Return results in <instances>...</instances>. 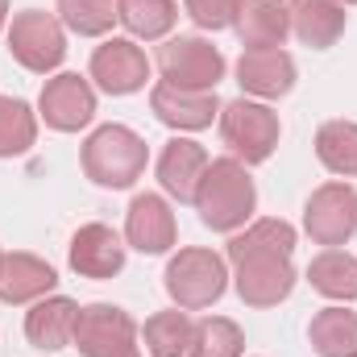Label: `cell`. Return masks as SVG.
<instances>
[{
    "label": "cell",
    "mask_w": 357,
    "mask_h": 357,
    "mask_svg": "<svg viewBox=\"0 0 357 357\" xmlns=\"http://www.w3.org/2000/svg\"><path fill=\"white\" fill-rule=\"evenodd\" d=\"M254 208H258V187L245 171V162H237L233 154L229 158H212L208 171L199 178V191H195V212L199 220L212 229V233H237L254 220Z\"/></svg>",
    "instance_id": "cell-1"
},
{
    "label": "cell",
    "mask_w": 357,
    "mask_h": 357,
    "mask_svg": "<svg viewBox=\"0 0 357 357\" xmlns=\"http://www.w3.org/2000/svg\"><path fill=\"white\" fill-rule=\"evenodd\" d=\"M84 175L96 187H108V191H125L133 187L137 178L146 175V162H150V146L142 133H133L129 125H100L84 142Z\"/></svg>",
    "instance_id": "cell-2"
},
{
    "label": "cell",
    "mask_w": 357,
    "mask_h": 357,
    "mask_svg": "<svg viewBox=\"0 0 357 357\" xmlns=\"http://www.w3.org/2000/svg\"><path fill=\"white\" fill-rule=\"evenodd\" d=\"M216 121H220L225 146H229L233 158L245 162V167L266 162L270 154L278 150L282 121H278V112L270 108L266 100H250V96L229 100V104H220V116H216Z\"/></svg>",
    "instance_id": "cell-3"
},
{
    "label": "cell",
    "mask_w": 357,
    "mask_h": 357,
    "mask_svg": "<svg viewBox=\"0 0 357 357\" xmlns=\"http://www.w3.org/2000/svg\"><path fill=\"white\" fill-rule=\"evenodd\" d=\"M167 295L175 299V307L183 312H204L212 303H220V295L229 291V266L220 254L204 250V245H187L167 262L162 274Z\"/></svg>",
    "instance_id": "cell-4"
},
{
    "label": "cell",
    "mask_w": 357,
    "mask_h": 357,
    "mask_svg": "<svg viewBox=\"0 0 357 357\" xmlns=\"http://www.w3.org/2000/svg\"><path fill=\"white\" fill-rule=\"evenodd\" d=\"M8 54L33 75L59 71L63 59H67V29H63V21L54 13H46V8L17 13L13 25H8Z\"/></svg>",
    "instance_id": "cell-5"
},
{
    "label": "cell",
    "mask_w": 357,
    "mask_h": 357,
    "mask_svg": "<svg viewBox=\"0 0 357 357\" xmlns=\"http://www.w3.org/2000/svg\"><path fill=\"white\" fill-rule=\"evenodd\" d=\"M225 54L199 38V33H178L167 38L158 46V71H162V84H175V88H191V91H216V84L225 79Z\"/></svg>",
    "instance_id": "cell-6"
},
{
    "label": "cell",
    "mask_w": 357,
    "mask_h": 357,
    "mask_svg": "<svg viewBox=\"0 0 357 357\" xmlns=\"http://www.w3.org/2000/svg\"><path fill=\"white\" fill-rule=\"evenodd\" d=\"M303 229H307V237L316 245H328V250L345 245L357 233V187L354 183H341V178L320 183L307 195V204H303Z\"/></svg>",
    "instance_id": "cell-7"
},
{
    "label": "cell",
    "mask_w": 357,
    "mask_h": 357,
    "mask_svg": "<svg viewBox=\"0 0 357 357\" xmlns=\"http://www.w3.org/2000/svg\"><path fill=\"white\" fill-rule=\"evenodd\" d=\"M75 349L84 357H142V349H137V324H133V316L125 307L88 303V307H79Z\"/></svg>",
    "instance_id": "cell-8"
},
{
    "label": "cell",
    "mask_w": 357,
    "mask_h": 357,
    "mask_svg": "<svg viewBox=\"0 0 357 357\" xmlns=\"http://www.w3.org/2000/svg\"><path fill=\"white\" fill-rule=\"evenodd\" d=\"M233 287L250 307H278L295 291L291 254H245L233 262Z\"/></svg>",
    "instance_id": "cell-9"
},
{
    "label": "cell",
    "mask_w": 357,
    "mask_h": 357,
    "mask_svg": "<svg viewBox=\"0 0 357 357\" xmlns=\"http://www.w3.org/2000/svg\"><path fill=\"white\" fill-rule=\"evenodd\" d=\"M88 75L96 79V88L108 91V96H133L150 79V59L133 38H104L91 50Z\"/></svg>",
    "instance_id": "cell-10"
},
{
    "label": "cell",
    "mask_w": 357,
    "mask_h": 357,
    "mask_svg": "<svg viewBox=\"0 0 357 357\" xmlns=\"http://www.w3.org/2000/svg\"><path fill=\"white\" fill-rule=\"evenodd\" d=\"M38 116L59 133H79L96 116V88L84 75L63 71V75L46 79V88L38 96Z\"/></svg>",
    "instance_id": "cell-11"
},
{
    "label": "cell",
    "mask_w": 357,
    "mask_h": 357,
    "mask_svg": "<svg viewBox=\"0 0 357 357\" xmlns=\"http://www.w3.org/2000/svg\"><path fill=\"white\" fill-rule=\"evenodd\" d=\"M299 71L282 46H245L237 59V84L250 100H278L295 88Z\"/></svg>",
    "instance_id": "cell-12"
},
{
    "label": "cell",
    "mask_w": 357,
    "mask_h": 357,
    "mask_svg": "<svg viewBox=\"0 0 357 357\" xmlns=\"http://www.w3.org/2000/svg\"><path fill=\"white\" fill-rule=\"evenodd\" d=\"M175 237L178 225L167 195H154V191L133 195V204L125 212V245L137 254H167L175 245Z\"/></svg>",
    "instance_id": "cell-13"
},
{
    "label": "cell",
    "mask_w": 357,
    "mask_h": 357,
    "mask_svg": "<svg viewBox=\"0 0 357 357\" xmlns=\"http://www.w3.org/2000/svg\"><path fill=\"white\" fill-rule=\"evenodd\" d=\"M125 237L100 220L84 225L75 237H71V250H67V262L75 274L84 278H116L125 270Z\"/></svg>",
    "instance_id": "cell-14"
},
{
    "label": "cell",
    "mask_w": 357,
    "mask_h": 357,
    "mask_svg": "<svg viewBox=\"0 0 357 357\" xmlns=\"http://www.w3.org/2000/svg\"><path fill=\"white\" fill-rule=\"evenodd\" d=\"M150 108L167 129H178V133H199L220 116L216 91H191V88H175V84H154Z\"/></svg>",
    "instance_id": "cell-15"
},
{
    "label": "cell",
    "mask_w": 357,
    "mask_h": 357,
    "mask_svg": "<svg viewBox=\"0 0 357 357\" xmlns=\"http://www.w3.org/2000/svg\"><path fill=\"white\" fill-rule=\"evenodd\" d=\"M208 150L191 137H171L158 154V183L162 191L178 199V204H195V191H199V178L208 171Z\"/></svg>",
    "instance_id": "cell-16"
},
{
    "label": "cell",
    "mask_w": 357,
    "mask_h": 357,
    "mask_svg": "<svg viewBox=\"0 0 357 357\" xmlns=\"http://www.w3.org/2000/svg\"><path fill=\"white\" fill-rule=\"evenodd\" d=\"M75 324H79V303L67 295H46L25 312V337L33 349L59 354L75 345Z\"/></svg>",
    "instance_id": "cell-17"
},
{
    "label": "cell",
    "mask_w": 357,
    "mask_h": 357,
    "mask_svg": "<svg viewBox=\"0 0 357 357\" xmlns=\"http://www.w3.org/2000/svg\"><path fill=\"white\" fill-rule=\"evenodd\" d=\"M59 287V270L38 254H4L0 262V303H38L46 295H54Z\"/></svg>",
    "instance_id": "cell-18"
},
{
    "label": "cell",
    "mask_w": 357,
    "mask_h": 357,
    "mask_svg": "<svg viewBox=\"0 0 357 357\" xmlns=\"http://www.w3.org/2000/svg\"><path fill=\"white\" fill-rule=\"evenodd\" d=\"M291 33L312 46V50H328L337 46V38L345 33V4L337 0H291Z\"/></svg>",
    "instance_id": "cell-19"
},
{
    "label": "cell",
    "mask_w": 357,
    "mask_h": 357,
    "mask_svg": "<svg viewBox=\"0 0 357 357\" xmlns=\"http://www.w3.org/2000/svg\"><path fill=\"white\" fill-rule=\"evenodd\" d=\"M233 29L241 46H282L291 33V8L282 0H241Z\"/></svg>",
    "instance_id": "cell-20"
},
{
    "label": "cell",
    "mask_w": 357,
    "mask_h": 357,
    "mask_svg": "<svg viewBox=\"0 0 357 357\" xmlns=\"http://www.w3.org/2000/svg\"><path fill=\"white\" fill-rule=\"evenodd\" d=\"M307 282L312 291H320L324 299L337 303H354L357 299V258L345 250H320L307 262Z\"/></svg>",
    "instance_id": "cell-21"
},
{
    "label": "cell",
    "mask_w": 357,
    "mask_h": 357,
    "mask_svg": "<svg viewBox=\"0 0 357 357\" xmlns=\"http://www.w3.org/2000/svg\"><path fill=\"white\" fill-rule=\"evenodd\" d=\"M307 341L320 357H357V312H349L345 303L316 312Z\"/></svg>",
    "instance_id": "cell-22"
},
{
    "label": "cell",
    "mask_w": 357,
    "mask_h": 357,
    "mask_svg": "<svg viewBox=\"0 0 357 357\" xmlns=\"http://www.w3.org/2000/svg\"><path fill=\"white\" fill-rule=\"evenodd\" d=\"M229 262L245 258V254H295V225H287L282 216L266 220H250L245 229H237L225 245Z\"/></svg>",
    "instance_id": "cell-23"
},
{
    "label": "cell",
    "mask_w": 357,
    "mask_h": 357,
    "mask_svg": "<svg viewBox=\"0 0 357 357\" xmlns=\"http://www.w3.org/2000/svg\"><path fill=\"white\" fill-rule=\"evenodd\" d=\"M116 21L142 42H167L178 21V0H116Z\"/></svg>",
    "instance_id": "cell-24"
},
{
    "label": "cell",
    "mask_w": 357,
    "mask_h": 357,
    "mask_svg": "<svg viewBox=\"0 0 357 357\" xmlns=\"http://www.w3.org/2000/svg\"><path fill=\"white\" fill-rule=\"evenodd\" d=\"M316 158L333 175L357 178V121H324L316 133Z\"/></svg>",
    "instance_id": "cell-25"
},
{
    "label": "cell",
    "mask_w": 357,
    "mask_h": 357,
    "mask_svg": "<svg viewBox=\"0 0 357 357\" xmlns=\"http://www.w3.org/2000/svg\"><path fill=\"white\" fill-rule=\"evenodd\" d=\"M38 142V112L21 96H0V158H21Z\"/></svg>",
    "instance_id": "cell-26"
},
{
    "label": "cell",
    "mask_w": 357,
    "mask_h": 357,
    "mask_svg": "<svg viewBox=\"0 0 357 357\" xmlns=\"http://www.w3.org/2000/svg\"><path fill=\"white\" fill-rule=\"evenodd\" d=\"M241 354H245V333H241L237 320H229V316L195 320L187 357H241Z\"/></svg>",
    "instance_id": "cell-27"
},
{
    "label": "cell",
    "mask_w": 357,
    "mask_h": 357,
    "mask_svg": "<svg viewBox=\"0 0 357 357\" xmlns=\"http://www.w3.org/2000/svg\"><path fill=\"white\" fill-rule=\"evenodd\" d=\"M191 316L183 307H171V312H154L142 328L146 337V349L150 357H187V345H191Z\"/></svg>",
    "instance_id": "cell-28"
},
{
    "label": "cell",
    "mask_w": 357,
    "mask_h": 357,
    "mask_svg": "<svg viewBox=\"0 0 357 357\" xmlns=\"http://www.w3.org/2000/svg\"><path fill=\"white\" fill-rule=\"evenodd\" d=\"M54 13L79 38H104L116 25V0H54Z\"/></svg>",
    "instance_id": "cell-29"
},
{
    "label": "cell",
    "mask_w": 357,
    "mask_h": 357,
    "mask_svg": "<svg viewBox=\"0 0 357 357\" xmlns=\"http://www.w3.org/2000/svg\"><path fill=\"white\" fill-rule=\"evenodd\" d=\"M237 8L241 0H183V13L199 25V29H229L237 21Z\"/></svg>",
    "instance_id": "cell-30"
},
{
    "label": "cell",
    "mask_w": 357,
    "mask_h": 357,
    "mask_svg": "<svg viewBox=\"0 0 357 357\" xmlns=\"http://www.w3.org/2000/svg\"><path fill=\"white\" fill-rule=\"evenodd\" d=\"M8 25V0H0V29Z\"/></svg>",
    "instance_id": "cell-31"
},
{
    "label": "cell",
    "mask_w": 357,
    "mask_h": 357,
    "mask_svg": "<svg viewBox=\"0 0 357 357\" xmlns=\"http://www.w3.org/2000/svg\"><path fill=\"white\" fill-rule=\"evenodd\" d=\"M337 4H357V0H337Z\"/></svg>",
    "instance_id": "cell-32"
},
{
    "label": "cell",
    "mask_w": 357,
    "mask_h": 357,
    "mask_svg": "<svg viewBox=\"0 0 357 357\" xmlns=\"http://www.w3.org/2000/svg\"><path fill=\"white\" fill-rule=\"evenodd\" d=\"M0 262H4V250H0Z\"/></svg>",
    "instance_id": "cell-33"
}]
</instances>
